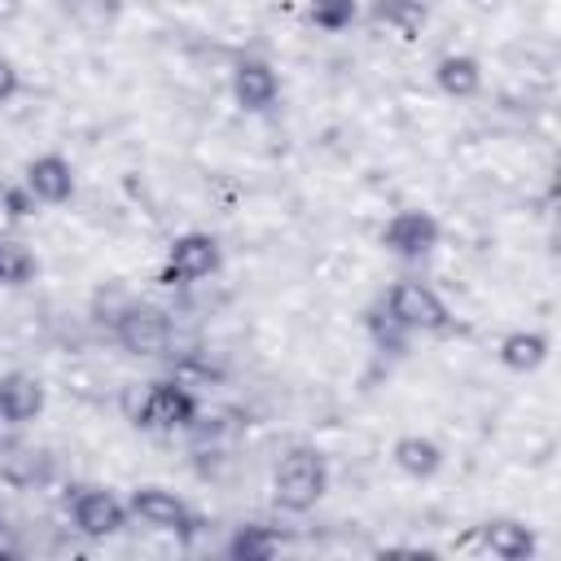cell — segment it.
Listing matches in <instances>:
<instances>
[{"mask_svg":"<svg viewBox=\"0 0 561 561\" xmlns=\"http://www.w3.org/2000/svg\"><path fill=\"white\" fill-rule=\"evenodd\" d=\"M329 491V465L316 447H289L272 469V500L285 513H311Z\"/></svg>","mask_w":561,"mask_h":561,"instance_id":"obj_1","label":"cell"},{"mask_svg":"<svg viewBox=\"0 0 561 561\" xmlns=\"http://www.w3.org/2000/svg\"><path fill=\"white\" fill-rule=\"evenodd\" d=\"M381 311L412 337V333H447L451 329V311L443 302V294L425 280H394L381 298Z\"/></svg>","mask_w":561,"mask_h":561,"instance_id":"obj_2","label":"cell"},{"mask_svg":"<svg viewBox=\"0 0 561 561\" xmlns=\"http://www.w3.org/2000/svg\"><path fill=\"white\" fill-rule=\"evenodd\" d=\"M219 259H224L219 254V241L210 232L188 228V232L171 237V245L162 254V267H158V280L162 285H197V280H206V276L219 272Z\"/></svg>","mask_w":561,"mask_h":561,"instance_id":"obj_3","label":"cell"},{"mask_svg":"<svg viewBox=\"0 0 561 561\" xmlns=\"http://www.w3.org/2000/svg\"><path fill=\"white\" fill-rule=\"evenodd\" d=\"M381 245H386L394 259H403V263H421V259L434 254V245H438V219H434L425 206H403V210H394V215L386 219Z\"/></svg>","mask_w":561,"mask_h":561,"instance_id":"obj_4","label":"cell"},{"mask_svg":"<svg viewBox=\"0 0 561 561\" xmlns=\"http://www.w3.org/2000/svg\"><path fill=\"white\" fill-rule=\"evenodd\" d=\"M193 416H197V399L175 381H153L136 408V425L153 430V434H175V430L193 425Z\"/></svg>","mask_w":561,"mask_h":561,"instance_id":"obj_5","label":"cell"},{"mask_svg":"<svg viewBox=\"0 0 561 561\" xmlns=\"http://www.w3.org/2000/svg\"><path fill=\"white\" fill-rule=\"evenodd\" d=\"M70 522L88 539H110L131 522V513L127 500H118L110 486H79L70 500Z\"/></svg>","mask_w":561,"mask_h":561,"instance_id":"obj_6","label":"cell"},{"mask_svg":"<svg viewBox=\"0 0 561 561\" xmlns=\"http://www.w3.org/2000/svg\"><path fill=\"white\" fill-rule=\"evenodd\" d=\"M22 188L35 197V206H66L75 197V188H79L75 162L66 153H57V149H44L22 167Z\"/></svg>","mask_w":561,"mask_h":561,"instance_id":"obj_7","label":"cell"},{"mask_svg":"<svg viewBox=\"0 0 561 561\" xmlns=\"http://www.w3.org/2000/svg\"><path fill=\"white\" fill-rule=\"evenodd\" d=\"M127 513H131V522H140L158 535H188L193 530V508L167 486H136L127 495Z\"/></svg>","mask_w":561,"mask_h":561,"instance_id":"obj_8","label":"cell"},{"mask_svg":"<svg viewBox=\"0 0 561 561\" xmlns=\"http://www.w3.org/2000/svg\"><path fill=\"white\" fill-rule=\"evenodd\" d=\"M114 333L118 342L131 351V355H162L167 337H171V320L162 307H149V302H127L118 316H114Z\"/></svg>","mask_w":561,"mask_h":561,"instance_id":"obj_9","label":"cell"},{"mask_svg":"<svg viewBox=\"0 0 561 561\" xmlns=\"http://www.w3.org/2000/svg\"><path fill=\"white\" fill-rule=\"evenodd\" d=\"M280 96V75L272 61L263 57H241L232 66V101L245 110V114H267Z\"/></svg>","mask_w":561,"mask_h":561,"instance_id":"obj_10","label":"cell"},{"mask_svg":"<svg viewBox=\"0 0 561 561\" xmlns=\"http://www.w3.org/2000/svg\"><path fill=\"white\" fill-rule=\"evenodd\" d=\"M48 403V386L35 373H0V421L4 425H31Z\"/></svg>","mask_w":561,"mask_h":561,"instance_id":"obj_11","label":"cell"},{"mask_svg":"<svg viewBox=\"0 0 561 561\" xmlns=\"http://www.w3.org/2000/svg\"><path fill=\"white\" fill-rule=\"evenodd\" d=\"M552 355V337L543 329H508L500 342H495V359L508 368V373H539Z\"/></svg>","mask_w":561,"mask_h":561,"instance_id":"obj_12","label":"cell"},{"mask_svg":"<svg viewBox=\"0 0 561 561\" xmlns=\"http://www.w3.org/2000/svg\"><path fill=\"white\" fill-rule=\"evenodd\" d=\"M478 548L491 552L495 561H530L539 543H535V530H530L526 522H508V517H500V522L478 526Z\"/></svg>","mask_w":561,"mask_h":561,"instance_id":"obj_13","label":"cell"},{"mask_svg":"<svg viewBox=\"0 0 561 561\" xmlns=\"http://www.w3.org/2000/svg\"><path fill=\"white\" fill-rule=\"evenodd\" d=\"M434 83L451 101H469L482 92V61L473 53H443L434 61Z\"/></svg>","mask_w":561,"mask_h":561,"instance_id":"obj_14","label":"cell"},{"mask_svg":"<svg viewBox=\"0 0 561 561\" xmlns=\"http://www.w3.org/2000/svg\"><path fill=\"white\" fill-rule=\"evenodd\" d=\"M390 460H394V469L399 473H408V478H434L438 469H443V447L430 438V434H416V430H408V434H399L394 443H390Z\"/></svg>","mask_w":561,"mask_h":561,"instance_id":"obj_15","label":"cell"},{"mask_svg":"<svg viewBox=\"0 0 561 561\" xmlns=\"http://www.w3.org/2000/svg\"><path fill=\"white\" fill-rule=\"evenodd\" d=\"M364 13L399 39H416L430 26V4L425 0H368Z\"/></svg>","mask_w":561,"mask_h":561,"instance_id":"obj_16","label":"cell"},{"mask_svg":"<svg viewBox=\"0 0 561 561\" xmlns=\"http://www.w3.org/2000/svg\"><path fill=\"white\" fill-rule=\"evenodd\" d=\"M364 13V0H307V22L324 35L351 31V22Z\"/></svg>","mask_w":561,"mask_h":561,"instance_id":"obj_17","label":"cell"},{"mask_svg":"<svg viewBox=\"0 0 561 561\" xmlns=\"http://www.w3.org/2000/svg\"><path fill=\"white\" fill-rule=\"evenodd\" d=\"M35 250L22 237H4L0 232V285H26L35 276Z\"/></svg>","mask_w":561,"mask_h":561,"instance_id":"obj_18","label":"cell"},{"mask_svg":"<svg viewBox=\"0 0 561 561\" xmlns=\"http://www.w3.org/2000/svg\"><path fill=\"white\" fill-rule=\"evenodd\" d=\"M272 548H276V543H272L259 526H241V530L232 535V543H228V552H232V557H267Z\"/></svg>","mask_w":561,"mask_h":561,"instance_id":"obj_19","label":"cell"},{"mask_svg":"<svg viewBox=\"0 0 561 561\" xmlns=\"http://www.w3.org/2000/svg\"><path fill=\"white\" fill-rule=\"evenodd\" d=\"M18 88H22V75H18V66H13V57L0 53V105H9V101L18 96Z\"/></svg>","mask_w":561,"mask_h":561,"instance_id":"obj_20","label":"cell"}]
</instances>
